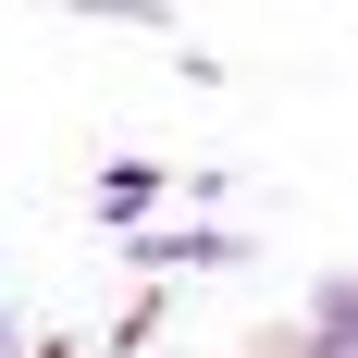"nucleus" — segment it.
I'll return each instance as SVG.
<instances>
[{
  "label": "nucleus",
  "instance_id": "obj_1",
  "mask_svg": "<svg viewBox=\"0 0 358 358\" xmlns=\"http://www.w3.org/2000/svg\"><path fill=\"white\" fill-rule=\"evenodd\" d=\"M136 259L148 272H222V259H248L235 222H136Z\"/></svg>",
  "mask_w": 358,
  "mask_h": 358
},
{
  "label": "nucleus",
  "instance_id": "obj_2",
  "mask_svg": "<svg viewBox=\"0 0 358 358\" xmlns=\"http://www.w3.org/2000/svg\"><path fill=\"white\" fill-rule=\"evenodd\" d=\"M173 210V161H99V222H161Z\"/></svg>",
  "mask_w": 358,
  "mask_h": 358
},
{
  "label": "nucleus",
  "instance_id": "obj_3",
  "mask_svg": "<svg viewBox=\"0 0 358 358\" xmlns=\"http://www.w3.org/2000/svg\"><path fill=\"white\" fill-rule=\"evenodd\" d=\"M309 334H322V346H358V272H334V285L309 296Z\"/></svg>",
  "mask_w": 358,
  "mask_h": 358
},
{
  "label": "nucleus",
  "instance_id": "obj_4",
  "mask_svg": "<svg viewBox=\"0 0 358 358\" xmlns=\"http://www.w3.org/2000/svg\"><path fill=\"white\" fill-rule=\"evenodd\" d=\"M62 13H87V25H148V37H173V0H62Z\"/></svg>",
  "mask_w": 358,
  "mask_h": 358
},
{
  "label": "nucleus",
  "instance_id": "obj_5",
  "mask_svg": "<svg viewBox=\"0 0 358 358\" xmlns=\"http://www.w3.org/2000/svg\"><path fill=\"white\" fill-rule=\"evenodd\" d=\"M0 358H13V322H0Z\"/></svg>",
  "mask_w": 358,
  "mask_h": 358
}]
</instances>
